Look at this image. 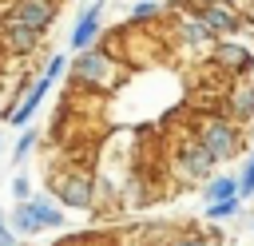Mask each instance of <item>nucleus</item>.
Listing matches in <instances>:
<instances>
[{
    "label": "nucleus",
    "mask_w": 254,
    "mask_h": 246,
    "mask_svg": "<svg viewBox=\"0 0 254 246\" xmlns=\"http://www.w3.org/2000/svg\"><path fill=\"white\" fill-rule=\"evenodd\" d=\"M67 71H71V83H75V87H87V91H111V87H119L123 75H127V71H123V60H119L115 52L99 48V44L75 52V60L67 63Z\"/></svg>",
    "instance_id": "obj_1"
},
{
    "label": "nucleus",
    "mask_w": 254,
    "mask_h": 246,
    "mask_svg": "<svg viewBox=\"0 0 254 246\" xmlns=\"http://www.w3.org/2000/svg\"><path fill=\"white\" fill-rule=\"evenodd\" d=\"M194 139H198L218 163H230V159H238V151H242V127H238L234 119H226V115L198 119V123H194Z\"/></svg>",
    "instance_id": "obj_2"
},
{
    "label": "nucleus",
    "mask_w": 254,
    "mask_h": 246,
    "mask_svg": "<svg viewBox=\"0 0 254 246\" xmlns=\"http://www.w3.org/2000/svg\"><path fill=\"white\" fill-rule=\"evenodd\" d=\"M52 198H56L60 206L87 210V206L95 202V175H91V171H79V167L56 171V175H52Z\"/></svg>",
    "instance_id": "obj_3"
},
{
    "label": "nucleus",
    "mask_w": 254,
    "mask_h": 246,
    "mask_svg": "<svg viewBox=\"0 0 254 246\" xmlns=\"http://www.w3.org/2000/svg\"><path fill=\"white\" fill-rule=\"evenodd\" d=\"M214 167H218V159H214L194 135L179 139V147H175V171H179L187 183H206V179L214 175Z\"/></svg>",
    "instance_id": "obj_4"
},
{
    "label": "nucleus",
    "mask_w": 254,
    "mask_h": 246,
    "mask_svg": "<svg viewBox=\"0 0 254 246\" xmlns=\"http://www.w3.org/2000/svg\"><path fill=\"white\" fill-rule=\"evenodd\" d=\"M194 16L210 28L214 40H218V36H234V32L242 28V16L234 12L230 0H198V4H194Z\"/></svg>",
    "instance_id": "obj_5"
},
{
    "label": "nucleus",
    "mask_w": 254,
    "mask_h": 246,
    "mask_svg": "<svg viewBox=\"0 0 254 246\" xmlns=\"http://www.w3.org/2000/svg\"><path fill=\"white\" fill-rule=\"evenodd\" d=\"M56 12H60V0H12L8 20L24 24V28H36V32H48Z\"/></svg>",
    "instance_id": "obj_6"
},
{
    "label": "nucleus",
    "mask_w": 254,
    "mask_h": 246,
    "mask_svg": "<svg viewBox=\"0 0 254 246\" xmlns=\"http://www.w3.org/2000/svg\"><path fill=\"white\" fill-rule=\"evenodd\" d=\"M210 60L226 71V75H246L250 71V63H254V52L246 48V44H238V40H214V52H210Z\"/></svg>",
    "instance_id": "obj_7"
},
{
    "label": "nucleus",
    "mask_w": 254,
    "mask_h": 246,
    "mask_svg": "<svg viewBox=\"0 0 254 246\" xmlns=\"http://www.w3.org/2000/svg\"><path fill=\"white\" fill-rule=\"evenodd\" d=\"M99 32H103V0H95V4H87V8L79 12L67 48H71V52H83V48H91V44L99 40Z\"/></svg>",
    "instance_id": "obj_8"
},
{
    "label": "nucleus",
    "mask_w": 254,
    "mask_h": 246,
    "mask_svg": "<svg viewBox=\"0 0 254 246\" xmlns=\"http://www.w3.org/2000/svg\"><path fill=\"white\" fill-rule=\"evenodd\" d=\"M52 83H56V79H52L48 71H40V79H36V83H32V87L24 91V99H20L16 107H12V115H8V123H12V127H28V123H32V115L40 111V103L48 99V91H52Z\"/></svg>",
    "instance_id": "obj_9"
},
{
    "label": "nucleus",
    "mask_w": 254,
    "mask_h": 246,
    "mask_svg": "<svg viewBox=\"0 0 254 246\" xmlns=\"http://www.w3.org/2000/svg\"><path fill=\"white\" fill-rule=\"evenodd\" d=\"M40 40H44V32L24 28V24H16V20H8V16H4V24H0V44H4L12 56H36Z\"/></svg>",
    "instance_id": "obj_10"
},
{
    "label": "nucleus",
    "mask_w": 254,
    "mask_h": 246,
    "mask_svg": "<svg viewBox=\"0 0 254 246\" xmlns=\"http://www.w3.org/2000/svg\"><path fill=\"white\" fill-rule=\"evenodd\" d=\"M175 36L187 44V48H194V52H202V48H214V36H210V28L194 16V12H179L175 16Z\"/></svg>",
    "instance_id": "obj_11"
},
{
    "label": "nucleus",
    "mask_w": 254,
    "mask_h": 246,
    "mask_svg": "<svg viewBox=\"0 0 254 246\" xmlns=\"http://www.w3.org/2000/svg\"><path fill=\"white\" fill-rule=\"evenodd\" d=\"M28 210H32V218H36L44 230H60V226L67 222L64 206H60L52 194H36V190H32V198H28Z\"/></svg>",
    "instance_id": "obj_12"
},
{
    "label": "nucleus",
    "mask_w": 254,
    "mask_h": 246,
    "mask_svg": "<svg viewBox=\"0 0 254 246\" xmlns=\"http://www.w3.org/2000/svg\"><path fill=\"white\" fill-rule=\"evenodd\" d=\"M230 115H238V123L254 119V79L234 83V91H230Z\"/></svg>",
    "instance_id": "obj_13"
},
{
    "label": "nucleus",
    "mask_w": 254,
    "mask_h": 246,
    "mask_svg": "<svg viewBox=\"0 0 254 246\" xmlns=\"http://www.w3.org/2000/svg\"><path fill=\"white\" fill-rule=\"evenodd\" d=\"M238 194V175H210L202 183V198L206 202H222V198H234Z\"/></svg>",
    "instance_id": "obj_14"
},
{
    "label": "nucleus",
    "mask_w": 254,
    "mask_h": 246,
    "mask_svg": "<svg viewBox=\"0 0 254 246\" xmlns=\"http://www.w3.org/2000/svg\"><path fill=\"white\" fill-rule=\"evenodd\" d=\"M8 226H12V234H16V238H32V234H40V230H44V226L32 218L28 202H16V206H12V214H8Z\"/></svg>",
    "instance_id": "obj_15"
},
{
    "label": "nucleus",
    "mask_w": 254,
    "mask_h": 246,
    "mask_svg": "<svg viewBox=\"0 0 254 246\" xmlns=\"http://www.w3.org/2000/svg\"><path fill=\"white\" fill-rule=\"evenodd\" d=\"M238 206H242L238 194L234 198H222V202H206V222H226V218L238 214Z\"/></svg>",
    "instance_id": "obj_16"
},
{
    "label": "nucleus",
    "mask_w": 254,
    "mask_h": 246,
    "mask_svg": "<svg viewBox=\"0 0 254 246\" xmlns=\"http://www.w3.org/2000/svg\"><path fill=\"white\" fill-rule=\"evenodd\" d=\"M238 198H242V202L254 198V151L246 155V163H242V171H238Z\"/></svg>",
    "instance_id": "obj_17"
},
{
    "label": "nucleus",
    "mask_w": 254,
    "mask_h": 246,
    "mask_svg": "<svg viewBox=\"0 0 254 246\" xmlns=\"http://www.w3.org/2000/svg\"><path fill=\"white\" fill-rule=\"evenodd\" d=\"M40 143V135H36V127H24V135L16 139V151H12V163H24L28 155H32V147Z\"/></svg>",
    "instance_id": "obj_18"
},
{
    "label": "nucleus",
    "mask_w": 254,
    "mask_h": 246,
    "mask_svg": "<svg viewBox=\"0 0 254 246\" xmlns=\"http://www.w3.org/2000/svg\"><path fill=\"white\" fill-rule=\"evenodd\" d=\"M159 0H139V4H131V20L135 24H151V20H159Z\"/></svg>",
    "instance_id": "obj_19"
},
{
    "label": "nucleus",
    "mask_w": 254,
    "mask_h": 246,
    "mask_svg": "<svg viewBox=\"0 0 254 246\" xmlns=\"http://www.w3.org/2000/svg\"><path fill=\"white\" fill-rule=\"evenodd\" d=\"M12 198H16V202H28V198H32V179H28L24 171L12 175Z\"/></svg>",
    "instance_id": "obj_20"
},
{
    "label": "nucleus",
    "mask_w": 254,
    "mask_h": 246,
    "mask_svg": "<svg viewBox=\"0 0 254 246\" xmlns=\"http://www.w3.org/2000/svg\"><path fill=\"white\" fill-rule=\"evenodd\" d=\"M171 246H210V242H206V238H198V234H179Z\"/></svg>",
    "instance_id": "obj_21"
},
{
    "label": "nucleus",
    "mask_w": 254,
    "mask_h": 246,
    "mask_svg": "<svg viewBox=\"0 0 254 246\" xmlns=\"http://www.w3.org/2000/svg\"><path fill=\"white\" fill-rule=\"evenodd\" d=\"M0 246H20V238L12 234V226H8V222H0Z\"/></svg>",
    "instance_id": "obj_22"
},
{
    "label": "nucleus",
    "mask_w": 254,
    "mask_h": 246,
    "mask_svg": "<svg viewBox=\"0 0 254 246\" xmlns=\"http://www.w3.org/2000/svg\"><path fill=\"white\" fill-rule=\"evenodd\" d=\"M0 222H4V214H0Z\"/></svg>",
    "instance_id": "obj_23"
},
{
    "label": "nucleus",
    "mask_w": 254,
    "mask_h": 246,
    "mask_svg": "<svg viewBox=\"0 0 254 246\" xmlns=\"http://www.w3.org/2000/svg\"><path fill=\"white\" fill-rule=\"evenodd\" d=\"M159 4H163V0H159Z\"/></svg>",
    "instance_id": "obj_24"
}]
</instances>
